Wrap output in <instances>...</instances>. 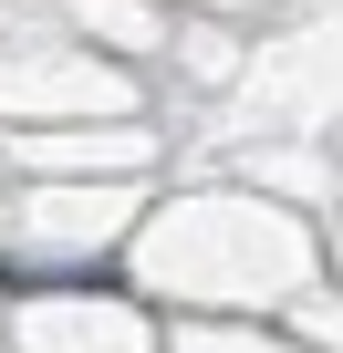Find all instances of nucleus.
Masks as SVG:
<instances>
[{
  "label": "nucleus",
  "mask_w": 343,
  "mask_h": 353,
  "mask_svg": "<svg viewBox=\"0 0 343 353\" xmlns=\"http://www.w3.org/2000/svg\"><path fill=\"white\" fill-rule=\"evenodd\" d=\"M0 291H115L104 260H42V270H0Z\"/></svg>",
  "instance_id": "nucleus-1"
}]
</instances>
